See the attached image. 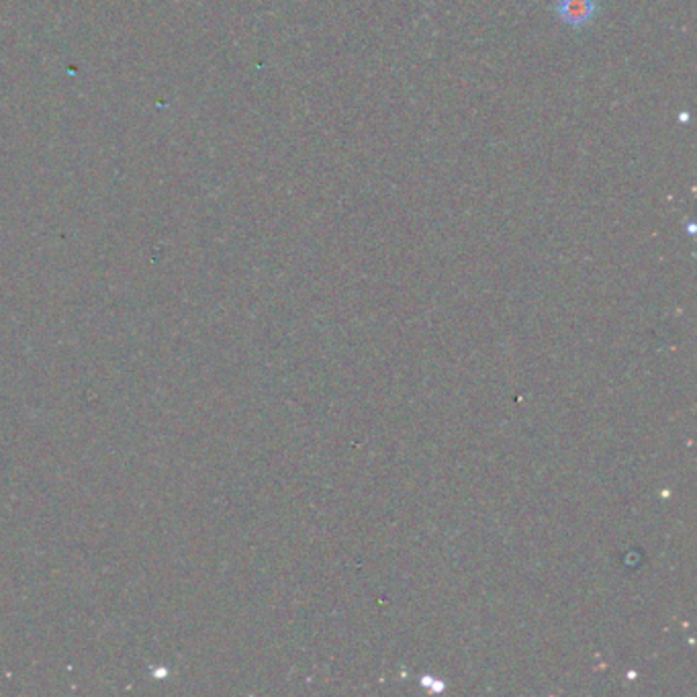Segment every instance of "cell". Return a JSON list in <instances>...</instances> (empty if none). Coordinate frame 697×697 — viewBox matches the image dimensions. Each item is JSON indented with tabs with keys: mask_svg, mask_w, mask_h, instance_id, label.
I'll use <instances>...</instances> for the list:
<instances>
[{
	"mask_svg": "<svg viewBox=\"0 0 697 697\" xmlns=\"http://www.w3.org/2000/svg\"><path fill=\"white\" fill-rule=\"evenodd\" d=\"M557 11L569 26H587L596 14V0H559Z\"/></svg>",
	"mask_w": 697,
	"mask_h": 697,
	"instance_id": "6da1fadb",
	"label": "cell"
}]
</instances>
